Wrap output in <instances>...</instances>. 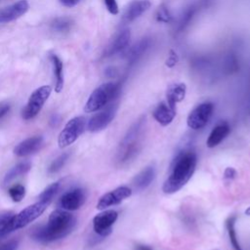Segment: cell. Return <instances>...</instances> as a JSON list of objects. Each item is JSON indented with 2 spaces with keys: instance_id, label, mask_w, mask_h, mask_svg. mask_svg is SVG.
<instances>
[{
  "instance_id": "6da1fadb",
  "label": "cell",
  "mask_w": 250,
  "mask_h": 250,
  "mask_svg": "<svg viewBox=\"0 0 250 250\" xmlns=\"http://www.w3.org/2000/svg\"><path fill=\"white\" fill-rule=\"evenodd\" d=\"M75 224L76 219L73 215L64 210H55L51 213L47 225L34 229L32 237L41 243L53 242L69 234Z\"/></svg>"
},
{
  "instance_id": "7a4b0ae2",
  "label": "cell",
  "mask_w": 250,
  "mask_h": 250,
  "mask_svg": "<svg viewBox=\"0 0 250 250\" xmlns=\"http://www.w3.org/2000/svg\"><path fill=\"white\" fill-rule=\"evenodd\" d=\"M197 163L196 154L193 151H184L174 160L171 173L162 186V191L172 194L179 191L192 177Z\"/></svg>"
},
{
  "instance_id": "3957f363",
  "label": "cell",
  "mask_w": 250,
  "mask_h": 250,
  "mask_svg": "<svg viewBox=\"0 0 250 250\" xmlns=\"http://www.w3.org/2000/svg\"><path fill=\"white\" fill-rule=\"evenodd\" d=\"M119 93V85L114 82H106L97 87L88 98L84 110L88 113L104 108L113 101Z\"/></svg>"
},
{
  "instance_id": "277c9868",
  "label": "cell",
  "mask_w": 250,
  "mask_h": 250,
  "mask_svg": "<svg viewBox=\"0 0 250 250\" xmlns=\"http://www.w3.org/2000/svg\"><path fill=\"white\" fill-rule=\"evenodd\" d=\"M47 205L48 204L46 203L38 201L32 205L25 207L23 210H21L18 214H14L7 226L6 234H9L14 230L23 228L27 226L29 223L39 218L42 215V213L45 211Z\"/></svg>"
},
{
  "instance_id": "5b68a950",
  "label": "cell",
  "mask_w": 250,
  "mask_h": 250,
  "mask_svg": "<svg viewBox=\"0 0 250 250\" xmlns=\"http://www.w3.org/2000/svg\"><path fill=\"white\" fill-rule=\"evenodd\" d=\"M52 93V88L49 85H43L34 90L27 101L26 105L22 109V118L29 120L34 118L43 107L44 104L49 99Z\"/></svg>"
},
{
  "instance_id": "8992f818",
  "label": "cell",
  "mask_w": 250,
  "mask_h": 250,
  "mask_svg": "<svg viewBox=\"0 0 250 250\" xmlns=\"http://www.w3.org/2000/svg\"><path fill=\"white\" fill-rule=\"evenodd\" d=\"M86 119L83 116H76L70 119L61 131L58 144L60 147H66L74 143L85 131Z\"/></svg>"
},
{
  "instance_id": "52a82bcc",
  "label": "cell",
  "mask_w": 250,
  "mask_h": 250,
  "mask_svg": "<svg viewBox=\"0 0 250 250\" xmlns=\"http://www.w3.org/2000/svg\"><path fill=\"white\" fill-rule=\"evenodd\" d=\"M214 110V104L206 102L198 104L188 114L187 123L188 126L192 130L202 129L209 122Z\"/></svg>"
},
{
  "instance_id": "ba28073f",
  "label": "cell",
  "mask_w": 250,
  "mask_h": 250,
  "mask_svg": "<svg viewBox=\"0 0 250 250\" xmlns=\"http://www.w3.org/2000/svg\"><path fill=\"white\" fill-rule=\"evenodd\" d=\"M117 104H111L102 108L101 111L93 115L88 121L87 128L90 132H99L104 130L108 126V124L113 120L117 111Z\"/></svg>"
},
{
  "instance_id": "9c48e42d",
  "label": "cell",
  "mask_w": 250,
  "mask_h": 250,
  "mask_svg": "<svg viewBox=\"0 0 250 250\" xmlns=\"http://www.w3.org/2000/svg\"><path fill=\"white\" fill-rule=\"evenodd\" d=\"M118 218V213L114 210H104L93 219V229L100 236H107L112 231V226Z\"/></svg>"
},
{
  "instance_id": "30bf717a",
  "label": "cell",
  "mask_w": 250,
  "mask_h": 250,
  "mask_svg": "<svg viewBox=\"0 0 250 250\" xmlns=\"http://www.w3.org/2000/svg\"><path fill=\"white\" fill-rule=\"evenodd\" d=\"M132 194V189L129 187L122 186L118 187L113 190L104 193L97 203V209L104 210L107 207L117 205L121 203L124 199L130 197Z\"/></svg>"
},
{
  "instance_id": "8fae6325",
  "label": "cell",
  "mask_w": 250,
  "mask_h": 250,
  "mask_svg": "<svg viewBox=\"0 0 250 250\" xmlns=\"http://www.w3.org/2000/svg\"><path fill=\"white\" fill-rule=\"evenodd\" d=\"M29 9L27 0H19L16 3L0 9V23L10 22L23 16Z\"/></svg>"
},
{
  "instance_id": "7c38bea8",
  "label": "cell",
  "mask_w": 250,
  "mask_h": 250,
  "mask_svg": "<svg viewBox=\"0 0 250 250\" xmlns=\"http://www.w3.org/2000/svg\"><path fill=\"white\" fill-rule=\"evenodd\" d=\"M86 201V194L82 188H74L65 192L60 200V205L62 209L74 211L79 209Z\"/></svg>"
},
{
  "instance_id": "4fadbf2b",
  "label": "cell",
  "mask_w": 250,
  "mask_h": 250,
  "mask_svg": "<svg viewBox=\"0 0 250 250\" xmlns=\"http://www.w3.org/2000/svg\"><path fill=\"white\" fill-rule=\"evenodd\" d=\"M149 8L150 2L148 0H134L126 7L122 15V21L125 23L131 22L141 17Z\"/></svg>"
},
{
  "instance_id": "5bb4252c",
  "label": "cell",
  "mask_w": 250,
  "mask_h": 250,
  "mask_svg": "<svg viewBox=\"0 0 250 250\" xmlns=\"http://www.w3.org/2000/svg\"><path fill=\"white\" fill-rule=\"evenodd\" d=\"M43 144L42 136H33L21 142L14 148V154L20 157L27 156L36 152Z\"/></svg>"
},
{
  "instance_id": "9a60e30c",
  "label": "cell",
  "mask_w": 250,
  "mask_h": 250,
  "mask_svg": "<svg viewBox=\"0 0 250 250\" xmlns=\"http://www.w3.org/2000/svg\"><path fill=\"white\" fill-rule=\"evenodd\" d=\"M176 106L171 105L167 102H161L153 110V118L162 126L169 125L176 116Z\"/></svg>"
},
{
  "instance_id": "2e32d148",
  "label": "cell",
  "mask_w": 250,
  "mask_h": 250,
  "mask_svg": "<svg viewBox=\"0 0 250 250\" xmlns=\"http://www.w3.org/2000/svg\"><path fill=\"white\" fill-rule=\"evenodd\" d=\"M130 38H131V33L128 28L120 30L109 43L105 52L106 56H112L123 51L129 45Z\"/></svg>"
},
{
  "instance_id": "e0dca14e",
  "label": "cell",
  "mask_w": 250,
  "mask_h": 250,
  "mask_svg": "<svg viewBox=\"0 0 250 250\" xmlns=\"http://www.w3.org/2000/svg\"><path fill=\"white\" fill-rule=\"evenodd\" d=\"M229 132H230V128L228 123H221L216 127H214L207 138V141H206L207 147L212 148L217 146L221 142H223L226 139V137L229 134Z\"/></svg>"
},
{
  "instance_id": "ac0fdd59",
  "label": "cell",
  "mask_w": 250,
  "mask_h": 250,
  "mask_svg": "<svg viewBox=\"0 0 250 250\" xmlns=\"http://www.w3.org/2000/svg\"><path fill=\"white\" fill-rule=\"evenodd\" d=\"M155 168L154 166L150 165L141 171L133 180V186L137 190H144L146 189L151 182L155 178Z\"/></svg>"
},
{
  "instance_id": "d6986e66",
  "label": "cell",
  "mask_w": 250,
  "mask_h": 250,
  "mask_svg": "<svg viewBox=\"0 0 250 250\" xmlns=\"http://www.w3.org/2000/svg\"><path fill=\"white\" fill-rule=\"evenodd\" d=\"M187 93V86L184 83L172 84L166 91V102L173 106H176L177 103L182 102Z\"/></svg>"
},
{
  "instance_id": "ffe728a7",
  "label": "cell",
  "mask_w": 250,
  "mask_h": 250,
  "mask_svg": "<svg viewBox=\"0 0 250 250\" xmlns=\"http://www.w3.org/2000/svg\"><path fill=\"white\" fill-rule=\"evenodd\" d=\"M51 61L55 75V91L60 93L63 88V63L57 55H51Z\"/></svg>"
},
{
  "instance_id": "44dd1931",
  "label": "cell",
  "mask_w": 250,
  "mask_h": 250,
  "mask_svg": "<svg viewBox=\"0 0 250 250\" xmlns=\"http://www.w3.org/2000/svg\"><path fill=\"white\" fill-rule=\"evenodd\" d=\"M31 168V165L29 162H21L19 164H17L16 166H14L13 168H11L8 173L6 174L5 178H4V183L7 184L10 181H12L13 179L24 175L25 173H27Z\"/></svg>"
},
{
  "instance_id": "7402d4cb",
  "label": "cell",
  "mask_w": 250,
  "mask_h": 250,
  "mask_svg": "<svg viewBox=\"0 0 250 250\" xmlns=\"http://www.w3.org/2000/svg\"><path fill=\"white\" fill-rule=\"evenodd\" d=\"M235 220H236L235 216L229 217L226 222V227H227V229H228L229 241H230L232 247L234 248V250H242L241 247H240V244L238 242V239H237V236H236V231H235V229H234Z\"/></svg>"
},
{
  "instance_id": "603a6c76",
  "label": "cell",
  "mask_w": 250,
  "mask_h": 250,
  "mask_svg": "<svg viewBox=\"0 0 250 250\" xmlns=\"http://www.w3.org/2000/svg\"><path fill=\"white\" fill-rule=\"evenodd\" d=\"M60 182H55L51 185H49L39 195V201L43 202V203H46V204H49L52 199L54 198V196L57 194L59 188H60Z\"/></svg>"
},
{
  "instance_id": "cb8c5ba5",
  "label": "cell",
  "mask_w": 250,
  "mask_h": 250,
  "mask_svg": "<svg viewBox=\"0 0 250 250\" xmlns=\"http://www.w3.org/2000/svg\"><path fill=\"white\" fill-rule=\"evenodd\" d=\"M8 192L13 201L20 202L25 195V188L21 184H16V185H13L8 189Z\"/></svg>"
},
{
  "instance_id": "d4e9b609",
  "label": "cell",
  "mask_w": 250,
  "mask_h": 250,
  "mask_svg": "<svg viewBox=\"0 0 250 250\" xmlns=\"http://www.w3.org/2000/svg\"><path fill=\"white\" fill-rule=\"evenodd\" d=\"M67 158H68V153H65V152H64V153L59 155V156L51 163V165H50V167H49V169H48L49 173H57L58 171H60V170L63 167V165L65 164Z\"/></svg>"
},
{
  "instance_id": "484cf974",
  "label": "cell",
  "mask_w": 250,
  "mask_h": 250,
  "mask_svg": "<svg viewBox=\"0 0 250 250\" xmlns=\"http://www.w3.org/2000/svg\"><path fill=\"white\" fill-rule=\"evenodd\" d=\"M14 213L11 211H7V212H2L0 213V238L6 236V229L7 226L11 220V218L13 217Z\"/></svg>"
},
{
  "instance_id": "4316f807",
  "label": "cell",
  "mask_w": 250,
  "mask_h": 250,
  "mask_svg": "<svg viewBox=\"0 0 250 250\" xmlns=\"http://www.w3.org/2000/svg\"><path fill=\"white\" fill-rule=\"evenodd\" d=\"M70 20L67 18H59L56 19L54 21V22L52 23V26L55 30L59 31V32H62V31H66L69 29L70 27Z\"/></svg>"
},
{
  "instance_id": "83f0119b",
  "label": "cell",
  "mask_w": 250,
  "mask_h": 250,
  "mask_svg": "<svg viewBox=\"0 0 250 250\" xmlns=\"http://www.w3.org/2000/svg\"><path fill=\"white\" fill-rule=\"evenodd\" d=\"M156 18H157V21H159L169 22L172 19V16L170 15V13L166 7L161 6V7H159V9L157 11Z\"/></svg>"
},
{
  "instance_id": "f1b7e54d",
  "label": "cell",
  "mask_w": 250,
  "mask_h": 250,
  "mask_svg": "<svg viewBox=\"0 0 250 250\" xmlns=\"http://www.w3.org/2000/svg\"><path fill=\"white\" fill-rule=\"evenodd\" d=\"M104 5H105L107 11L111 15H117L118 14L119 8H118L116 0H104Z\"/></svg>"
},
{
  "instance_id": "f546056e",
  "label": "cell",
  "mask_w": 250,
  "mask_h": 250,
  "mask_svg": "<svg viewBox=\"0 0 250 250\" xmlns=\"http://www.w3.org/2000/svg\"><path fill=\"white\" fill-rule=\"evenodd\" d=\"M19 246V241L17 239H11L0 244V250H17Z\"/></svg>"
},
{
  "instance_id": "4dcf8cb0",
  "label": "cell",
  "mask_w": 250,
  "mask_h": 250,
  "mask_svg": "<svg viewBox=\"0 0 250 250\" xmlns=\"http://www.w3.org/2000/svg\"><path fill=\"white\" fill-rule=\"evenodd\" d=\"M236 174L237 173H236L235 169H233L231 167H228L225 170V172H224V178L226 180H232V179H234L236 177Z\"/></svg>"
},
{
  "instance_id": "1f68e13d",
  "label": "cell",
  "mask_w": 250,
  "mask_h": 250,
  "mask_svg": "<svg viewBox=\"0 0 250 250\" xmlns=\"http://www.w3.org/2000/svg\"><path fill=\"white\" fill-rule=\"evenodd\" d=\"M11 108V105L9 103H1L0 104V120L7 115Z\"/></svg>"
},
{
  "instance_id": "d6a6232c",
  "label": "cell",
  "mask_w": 250,
  "mask_h": 250,
  "mask_svg": "<svg viewBox=\"0 0 250 250\" xmlns=\"http://www.w3.org/2000/svg\"><path fill=\"white\" fill-rule=\"evenodd\" d=\"M80 0H60V3L67 8H72L79 3Z\"/></svg>"
},
{
  "instance_id": "836d02e7",
  "label": "cell",
  "mask_w": 250,
  "mask_h": 250,
  "mask_svg": "<svg viewBox=\"0 0 250 250\" xmlns=\"http://www.w3.org/2000/svg\"><path fill=\"white\" fill-rule=\"evenodd\" d=\"M176 62H177L176 55H171V56L168 58V60H167V62H166V64L171 67V66H173V65L176 63Z\"/></svg>"
},
{
  "instance_id": "e575fe53",
  "label": "cell",
  "mask_w": 250,
  "mask_h": 250,
  "mask_svg": "<svg viewBox=\"0 0 250 250\" xmlns=\"http://www.w3.org/2000/svg\"><path fill=\"white\" fill-rule=\"evenodd\" d=\"M135 250H152V249L148 246H146V245H137L135 247Z\"/></svg>"
},
{
  "instance_id": "d590c367",
  "label": "cell",
  "mask_w": 250,
  "mask_h": 250,
  "mask_svg": "<svg viewBox=\"0 0 250 250\" xmlns=\"http://www.w3.org/2000/svg\"><path fill=\"white\" fill-rule=\"evenodd\" d=\"M245 214L248 215V216H250V207H248V208L245 210Z\"/></svg>"
}]
</instances>
